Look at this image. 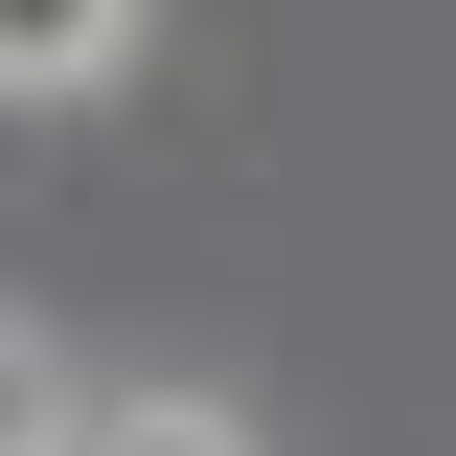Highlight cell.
<instances>
[{
	"mask_svg": "<svg viewBox=\"0 0 456 456\" xmlns=\"http://www.w3.org/2000/svg\"><path fill=\"white\" fill-rule=\"evenodd\" d=\"M69 456H251V411H206V388H114V411H69Z\"/></svg>",
	"mask_w": 456,
	"mask_h": 456,
	"instance_id": "obj_2",
	"label": "cell"
},
{
	"mask_svg": "<svg viewBox=\"0 0 456 456\" xmlns=\"http://www.w3.org/2000/svg\"><path fill=\"white\" fill-rule=\"evenodd\" d=\"M137 0H0V92H114Z\"/></svg>",
	"mask_w": 456,
	"mask_h": 456,
	"instance_id": "obj_1",
	"label": "cell"
},
{
	"mask_svg": "<svg viewBox=\"0 0 456 456\" xmlns=\"http://www.w3.org/2000/svg\"><path fill=\"white\" fill-rule=\"evenodd\" d=\"M69 411H92V388H69V365H46L23 320H0V456H69Z\"/></svg>",
	"mask_w": 456,
	"mask_h": 456,
	"instance_id": "obj_3",
	"label": "cell"
}]
</instances>
